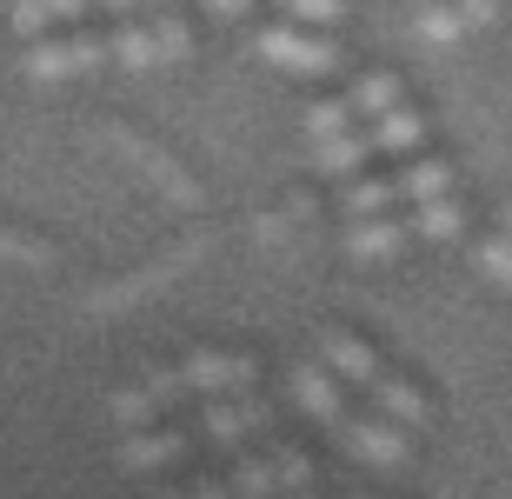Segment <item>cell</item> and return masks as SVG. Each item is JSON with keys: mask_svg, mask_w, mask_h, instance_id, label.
<instances>
[{"mask_svg": "<svg viewBox=\"0 0 512 499\" xmlns=\"http://www.w3.org/2000/svg\"><path fill=\"white\" fill-rule=\"evenodd\" d=\"M107 40H114L120 67H167V60H187V47H193L187 20H173V14H160V20H120Z\"/></svg>", "mask_w": 512, "mask_h": 499, "instance_id": "6da1fadb", "label": "cell"}, {"mask_svg": "<svg viewBox=\"0 0 512 499\" xmlns=\"http://www.w3.org/2000/svg\"><path fill=\"white\" fill-rule=\"evenodd\" d=\"M100 60H114V40H100V34H47V40H34L27 54H20V67L34 80H74V74H87V67H100Z\"/></svg>", "mask_w": 512, "mask_h": 499, "instance_id": "7a4b0ae2", "label": "cell"}, {"mask_svg": "<svg viewBox=\"0 0 512 499\" xmlns=\"http://www.w3.org/2000/svg\"><path fill=\"white\" fill-rule=\"evenodd\" d=\"M253 47H260V60L293 67V74H333V67H340V47L320 40V34H306L300 20H273V27H260Z\"/></svg>", "mask_w": 512, "mask_h": 499, "instance_id": "3957f363", "label": "cell"}, {"mask_svg": "<svg viewBox=\"0 0 512 499\" xmlns=\"http://www.w3.org/2000/svg\"><path fill=\"white\" fill-rule=\"evenodd\" d=\"M333 440H340L353 460L380 466V473L406 466V433H399V420H386V413H346V426L333 433Z\"/></svg>", "mask_w": 512, "mask_h": 499, "instance_id": "277c9868", "label": "cell"}, {"mask_svg": "<svg viewBox=\"0 0 512 499\" xmlns=\"http://www.w3.org/2000/svg\"><path fill=\"white\" fill-rule=\"evenodd\" d=\"M187 386L193 400H227V393H253V380H260V366L247 360V353H187Z\"/></svg>", "mask_w": 512, "mask_h": 499, "instance_id": "5b68a950", "label": "cell"}, {"mask_svg": "<svg viewBox=\"0 0 512 499\" xmlns=\"http://www.w3.org/2000/svg\"><path fill=\"white\" fill-rule=\"evenodd\" d=\"M266 400L260 393H227V400H207V413H200V433H207L213 446H240L247 433H266Z\"/></svg>", "mask_w": 512, "mask_h": 499, "instance_id": "8992f818", "label": "cell"}, {"mask_svg": "<svg viewBox=\"0 0 512 499\" xmlns=\"http://www.w3.org/2000/svg\"><path fill=\"white\" fill-rule=\"evenodd\" d=\"M193 453V433L187 426H160V433H120V473H160V466L187 460Z\"/></svg>", "mask_w": 512, "mask_h": 499, "instance_id": "52a82bcc", "label": "cell"}, {"mask_svg": "<svg viewBox=\"0 0 512 499\" xmlns=\"http://www.w3.org/2000/svg\"><path fill=\"white\" fill-rule=\"evenodd\" d=\"M293 400L313 413V420L326 426V433H340L346 426V400H340V373L326 360H300L293 366Z\"/></svg>", "mask_w": 512, "mask_h": 499, "instance_id": "ba28073f", "label": "cell"}, {"mask_svg": "<svg viewBox=\"0 0 512 499\" xmlns=\"http://www.w3.org/2000/svg\"><path fill=\"white\" fill-rule=\"evenodd\" d=\"M313 346H320V360L333 366L340 380H353V386H373V380L386 373L380 353H373V346H366L360 333H346V327H320V340H313Z\"/></svg>", "mask_w": 512, "mask_h": 499, "instance_id": "9c48e42d", "label": "cell"}, {"mask_svg": "<svg viewBox=\"0 0 512 499\" xmlns=\"http://www.w3.org/2000/svg\"><path fill=\"white\" fill-rule=\"evenodd\" d=\"M406 240H419L413 220H353L346 227V247H353V260H399L406 253Z\"/></svg>", "mask_w": 512, "mask_h": 499, "instance_id": "30bf717a", "label": "cell"}, {"mask_svg": "<svg viewBox=\"0 0 512 499\" xmlns=\"http://www.w3.org/2000/svg\"><path fill=\"white\" fill-rule=\"evenodd\" d=\"M366 154H380L373 127H340V134L313 140V167L320 173H353V167H366Z\"/></svg>", "mask_w": 512, "mask_h": 499, "instance_id": "8fae6325", "label": "cell"}, {"mask_svg": "<svg viewBox=\"0 0 512 499\" xmlns=\"http://www.w3.org/2000/svg\"><path fill=\"white\" fill-rule=\"evenodd\" d=\"M366 393H373V406H380L386 420H399V426H426L433 420V400H426L413 380H399V373H380Z\"/></svg>", "mask_w": 512, "mask_h": 499, "instance_id": "7c38bea8", "label": "cell"}, {"mask_svg": "<svg viewBox=\"0 0 512 499\" xmlns=\"http://www.w3.org/2000/svg\"><path fill=\"white\" fill-rule=\"evenodd\" d=\"M399 193H406V200H413V207H433V200H453V167H446V160H406V167H399Z\"/></svg>", "mask_w": 512, "mask_h": 499, "instance_id": "4fadbf2b", "label": "cell"}, {"mask_svg": "<svg viewBox=\"0 0 512 499\" xmlns=\"http://www.w3.org/2000/svg\"><path fill=\"white\" fill-rule=\"evenodd\" d=\"M227 480H233V499H286L280 466H273V460H260V453H233Z\"/></svg>", "mask_w": 512, "mask_h": 499, "instance_id": "5bb4252c", "label": "cell"}, {"mask_svg": "<svg viewBox=\"0 0 512 499\" xmlns=\"http://www.w3.org/2000/svg\"><path fill=\"white\" fill-rule=\"evenodd\" d=\"M373 140H380V154L419 160V140H426V120H419L413 107H393L386 120H373Z\"/></svg>", "mask_w": 512, "mask_h": 499, "instance_id": "9a60e30c", "label": "cell"}, {"mask_svg": "<svg viewBox=\"0 0 512 499\" xmlns=\"http://www.w3.org/2000/svg\"><path fill=\"white\" fill-rule=\"evenodd\" d=\"M94 7V0H14V34H47V27H60V20H80Z\"/></svg>", "mask_w": 512, "mask_h": 499, "instance_id": "2e32d148", "label": "cell"}, {"mask_svg": "<svg viewBox=\"0 0 512 499\" xmlns=\"http://www.w3.org/2000/svg\"><path fill=\"white\" fill-rule=\"evenodd\" d=\"M346 100H353V114H366V127H373V120H386L393 107H406V100H399V80H393V74H360Z\"/></svg>", "mask_w": 512, "mask_h": 499, "instance_id": "e0dca14e", "label": "cell"}, {"mask_svg": "<svg viewBox=\"0 0 512 499\" xmlns=\"http://www.w3.org/2000/svg\"><path fill=\"white\" fill-rule=\"evenodd\" d=\"M399 200V180H346V220H380Z\"/></svg>", "mask_w": 512, "mask_h": 499, "instance_id": "ac0fdd59", "label": "cell"}, {"mask_svg": "<svg viewBox=\"0 0 512 499\" xmlns=\"http://www.w3.org/2000/svg\"><path fill=\"white\" fill-rule=\"evenodd\" d=\"M406 220H413V233H419V240H453V233L466 227L459 200H433V207H413Z\"/></svg>", "mask_w": 512, "mask_h": 499, "instance_id": "d6986e66", "label": "cell"}, {"mask_svg": "<svg viewBox=\"0 0 512 499\" xmlns=\"http://www.w3.org/2000/svg\"><path fill=\"white\" fill-rule=\"evenodd\" d=\"M266 460H273V466H280V486H286V499H293V493H313V460H306V453H300V446H273V453H266Z\"/></svg>", "mask_w": 512, "mask_h": 499, "instance_id": "ffe728a7", "label": "cell"}, {"mask_svg": "<svg viewBox=\"0 0 512 499\" xmlns=\"http://www.w3.org/2000/svg\"><path fill=\"white\" fill-rule=\"evenodd\" d=\"M419 34L433 40V47H446V40L466 34V20H459V7H439V0H426V7H419Z\"/></svg>", "mask_w": 512, "mask_h": 499, "instance_id": "44dd1931", "label": "cell"}, {"mask_svg": "<svg viewBox=\"0 0 512 499\" xmlns=\"http://www.w3.org/2000/svg\"><path fill=\"white\" fill-rule=\"evenodd\" d=\"M340 127H353V100H313V107H306V134L313 140L340 134Z\"/></svg>", "mask_w": 512, "mask_h": 499, "instance_id": "7402d4cb", "label": "cell"}, {"mask_svg": "<svg viewBox=\"0 0 512 499\" xmlns=\"http://www.w3.org/2000/svg\"><path fill=\"white\" fill-rule=\"evenodd\" d=\"M479 267L512 293V233H486V240H479Z\"/></svg>", "mask_w": 512, "mask_h": 499, "instance_id": "603a6c76", "label": "cell"}, {"mask_svg": "<svg viewBox=\"0 0 512 499\" xmlns=\"http://www.w3.org/2000/svg\"><path fill=\"white\" fill-rule=\"evenodd\" d=\"M293 20H306V27H340L346 20V0H280Z\"/></svg>", "mask_w": 512, "mask_h": 499, "instance_id": "cb8c5ba5", "label": "cell"}, {"mask_svg": "<svg viewBox=\"0 0 512 499\" xmlns=\"http://www.w3.org/2000/svg\"><path fill=\"white\" fill-rule=\"evenodd\" d=\"M453 7H459L466 27H493V20H499V0H453Z\"/></svg>", "mask_w": 512, "mask_h": 499, "instance_id": "d4e9b609", "label": "cell"}, {"mask_svg": "<svg viewBox=\"0 0 512 499\" xmlns=\"http://www.w3.org/2000/svg\"><path fill=\"white\" fill-rule=\"evenodd\" d=\"M207 7H213V14H227V20H240V14L253 7V0H207Z\"/></svg>", "mask_w": 512, "mask_h": 499, "instance_id": "484cf974", "label": "cell"}, {"mask_svg": "<svg viewBox=\"0 0 512 499\" xmlns=\"http://www.w3.org/2000/svg\"><path fill=\"white\" fill-rule=\"evenodd\" d=\"M100 7H114V14H133V7H160V0H100Z\"/></svg>", "mask_w": 512, "mask_h": 499, "instance_id": "4316f807", "label": "cell"}, {"mask_svg": "<svg viewBox=\"0 0 512 499\" xmlns=\"http://www.w3.org/2000/svg\"><path fill=\"white\" fill-rule=\"evenodd\" d=\"M153 499H193V493H187V486H167V493H153Z\"/></svg>", "mask_w": 512, "mask_h": 499, "instance_id": "83f0119b", "label": "cell"}, {"mask_svg": "<svg viewBox=\"0 0 512 499\" xmlns=\"http://www.w3.org/2000/svg\"><path fill=\"white\" fill-rule=\"evenodd\" d=\"M506 233H512V207H506Z\"/></svg>", "mask_w": 512, "mask_h": 499, "instance_id": "f1b7e54d", "label": "cell"}, {"mask_svg": "<svg viewBox=\"0 0 512 499\" xmlns=\"http://www.w3.org/2000/svg\"><path fill=\"white\" fill-rule=\"evenodd\" d=\"M293 499H313V493H293Z\"/></svg>", "mask_w": 512, "mask_h": 499, "instance_id": "f546056e", "label": "cell"}, {"mask_svg": "<svg viewBox=\"0 0 512 499\" xmlns=\"http://www.w3.org/2000/svg\"><path fill=\"white\" fill-rule=\"evenodd\" d=\"M413 7H426V0H413Z\"/></svg>", "mask_w": 512, "mask_h": 499, "instance_id": "4dcf8cb0", "label": "cell"}]
</instances>
